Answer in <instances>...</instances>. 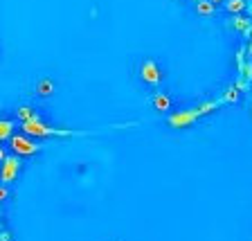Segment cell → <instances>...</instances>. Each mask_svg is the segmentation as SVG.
Listing matches in <instances>:
<instances>
[{
  "instance_id": "obj_1",
  "label": "cell",
  "mask_w": 252,
  "mask_h": 241,
  "mask_svg": "<svg viewBox=\"0 0 252 241\" xmlns=\"http://www.w3.org/2000/svg\"><path fill=\"white\" fill-rule=\"evenodd\" d=\"M137 122H128V124H115L108 126V129H90V131H77V129H59L43 122L41 117H34V120L21 122V131L25 136L34 138V140H43V138H81V136H99V133L113 131V129H128V126H135Z\"/></svg>"
},
{
  "instance_id": "obj_2",
  "label": "cell",
  "mask_w": 252,
  "mask_h": 241,
  "mask_svg": "<svg viewBox=\"0 0 252 241\" xmlns=\"http://www.w3.org/2000/svg\"><path fill=\"white\" fill-rule=\"evenodd\" d=\"M220 104H223V100H207V102H200V104L191 106V108L176 110V113H171V115L167 117V124L171 126V129H189V126H194L200 117L219 110Z\"/></svg>"
},
{
  "instance_id": "obj_3",
  "label": "cell",
  "mask_w": 252,
  "mask_h": 241,
  "mask_svg": "<svg viewBox=\"0 0 252 241\" xmlns=\"http://www.w3.org/2000/svg\"><path fill=\"white\" fill-rule=\"evenodd\" d=\"M7 142H9L11 153H14V156H21V158L36 156V153L41 151V144H36V140L25 136V133H14Z\"/></svg>"
},
{
  "instance_id": "obj_4",
  "label": "cell",
  "mask_w": 252,
  "mask_h": 241,
  "mask_svg": "<svg viewBox=\"0 0 252 241\" xmlns=\"http://www.w3.org/2000/svg\"><path fill=\"white\" fill-rule=\"evenodd\" d=\"M23 172V158L21 156H7L2 163H0V183L9 185L14 180H18V173Z\"/></svg>"
},
{
  "instance_id": "obj_5",
  "label": "cell",
  "mask_w": 252,
  "mask_h": 241,
  "mask_svg": "<svg viewBox=\"0 0 252 241\" xmlns=\"http://www.w3.org/2000/svg\"><path fill=\"white\" fill-rule=\"evenodd\" d=\"M140 79H142V84H147V86H160L162 70L158 68V63L153 59H144L140 66Z\"/></svg>"
},
{
  "instance_id": "obj_6",
  "label": "cell",
  "mask_w": 252,
  "mask_h": 241,
  "mask_svg": "<svg viewBox=\"0 0 252 241\" xmlns=\"http://www.w3.org/2000/svg\"><path fill=\"white\" fill-rule=\"evenodd\" d=\"M230 27H234L236 32H241L243 36H252V21L246 18L243 14H234V18L230 21Z\"/></svg>"
},
{
  "instance_id": "obj_7",
  "label": "cell",
  "mask_w": 252,
  "mask_h": 241,
  "mask_svg": "<svg viewBox=\"0 0 252 241\" xmlns=\"http://www.w3.org/2000/svg\"><path fill=\"white\" fill-rule=\"evenodd\" d=\"M153 108L160 110V113H167V110L171 108V97L164 93H156L153 95Z\"/></svg>"
},
{
  "instance_id": "obj_8",
  "label": "cell",
  "mask_w": 252,
  "mask_h": 241,
  "mask_svg": "<svg viewBox=\"0 0 252 241\" xmlns=\"http://www.w3.org/2000/svg\"><path fill=\"white\" fill-rule=\"evenodd\" d=\"M14 129H16L14 120H5V117H0V142L9 140V138L14 136Z\"/></svg>"
},
{
  "instance_id": "obj_9",
  "label": "cell",
  "mask_w": 252,
  "mask_h": 241,
  "mask_svg": "<svg viewBox=\"0 0 252 241\" xmlns=\"http://www.w3.org/2000/svg\"><path fill=\"white\" fill-rule=\"evenodd\" d=\"M223 5H225L227 14L234 16V14H243L248 9V0H225Z\"/></svg>"
},
{
  "instance_id": "obj_10",
  "label": "cell",
  "mask_w": 252,
  "mask_h": 241,
  "mask_svg": "<svg viewBox=\"0 0 252 241\" xmlns=\"http://www.w3.org/2000/svg\"><path fill=\"white\" fill-rule=\"evenodd\" d=\"M216 7H219V5H214L212 0H198V2H196V11H198L200 16H205V18H210V16H214Z\"/></svg>"
},
{
  "instance_id": "obj_11",
  "label": "cell",
  "mask_w": 252,
  "mask_h": 241,
  "mask_svg": "<svg viewBox=\"0 0 252 241\" xmlns=\"http://www.w3.org/2000/svg\"><path fill=\"white\" fill-rule=\"evenodd\" d=\"M239 97H241V90L232 84V86H227V88L223 90V97H220V100H223V104H236Z\"/></svg>"
},
{
  "instance_id": "obj_12",
  "label": "cell",
  "mask_w": 252,
  "mask_h": 241,
  "mask_svg": "<svg viewBox=\"0 0 252 241\" xmlns=\"http://www.w3.org/2000/svg\"><path fill=\"white\" fill-rule=\"evenodd\" d=\"M36 93L41 95V97H50V95L54 93V81L52 79H41L36 84Z\"/></svg>"
},
{
  "instance_id": "obj_13",
  "label": "cell",
  "mask_w": 252,
  "mask_h": 241,
  "mask_svg": "<svg viewBox=\"0 0 252 241\" xmlns=\"http://www.w3.org/2000/svg\"><path fill=\"white\" fill-rule=\"evenodd\" d=\"M16 115H18V120L21 122H27V120H34V117H38L36 115V108H32V106H18L16 108Z\"/></svg>"
},
{
  "instance_id": "obj_14",
  "label": "cell",
  "mask_w": 252,
  "mask_h": 241,
  "mask_svg": "<svg viewBox=\"0 0 252 241\" xmlns=\"http://www.w3.org/2000/svg\"><path fill=\"white\" fill-rule=\"evenodd\" d=\"M239 72H241V79H246L248 84H250V81H252V61H250V59H248L243 66H239Z\"/></svg>"
},
{
  "instance_id": "obj_15",
  "label": "cell",
  "mask_w": 252,
  "mask_h": 241,
  "mask_svg": "<svg viewBox=\"0 0 252 241\" xmlns=\"http://www.w3.org/2000/svg\"><path fill=\"white\" fill-rule=\"evenodd\" d=\"M246 54H248L246 47H239V50H236V66H243V63H246Z\"/></svg>"
},
{
  "instance_id": "obj_16",
  "label": "cell",
  "mask_w": 252,
  "mask_h": 241,
  "mask_svg": "<svg viewBox=\"0 0 252 241\" xmlns=\"http://www.w3.org/2000/svg\"><path fill=\"white\" fill-rule=\"evenodd\" d=\"M234 86H236L239 90H241V93H246V90H248V81H246V79H241V77H239V79L234 81Z\"/></svg>"
},
{
  "instance_id": "obj_17",
  "label": "cell",
  "mask_w": 252,
  "mask_h": 241,
  "mask_svg": "<svg viewBox=\"0 0 252 241\" xmlns=\"http://www.w3.org/2000/svg\"><path fill=\"white\" fill-rule=\"evenodd\" d=\"M9 199V192H7V187L2 183H0V203H2V201H7Z\"/></svg>"
},
{
  "instance_id": "obj_18",
  "label": "cell",
  "mask_w": 252,
  "mask_h": 241,
  "mask_svg": "<svg viewBox=\"0 0 252 241\" xmlns=\"http://www.w3.org/2000/svg\"><path fill=\"white\" fill-rule=\"evenodd\" d=\"M9 156V153L5 151V147H2V144H0V163H2V160H5V158Z\"/></svg>"
},
{
  "instance_id": "obj_19",
  "label": "cell",
  "mask_w": 252,
  "mask_h": 241,
  "mask_svg": "<svg viewBox=\"0 0 252 241\" xmlns=\"http://www.w3.org/2000/svg\"><path fill=\"white\" fill-rule=\"evenodd\" d=\"M246 50H248V57H250V61H252V41L246 45Z\"/></svg>"
},
{
  "instance_id": "obj_20",
  "label": "cell",
  "mask_w": 252,
  "mask_h": 241,
  "mask_svg": "<svg viewBox=\"0 0 252 241\" xmlns=\"http://www.w3.org/2000/svg\"><path fill=\"white\" fill-rule=\"evenodd\" d=\"M248 9H250V11H252V2H248Z\"/></svg>"
},
{
  "instance_id": "obj_21",
  "label": "cell",
  "mask_w": 252,
  "mask_h": 241,
  "mask_svg": "<svg viewBox=\"0 0 252 241\" xmlns=\"http://www.w3.org/2000/svg\"><path fill=\"white\" fill-rule=\"evenodd\" d=\"M191 2H198V0H191Z\"/></svg>"
}]
</instances>
